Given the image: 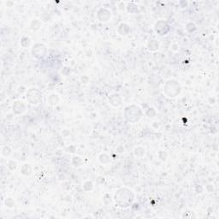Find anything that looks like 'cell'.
Returning <instances> with one entry per match:
<instances>
[{"label":"cell","instance_id":"6da1fadb","mask_svg":"<svg viewBox=\"0 0 219 219\" xmlns=\"http://www.w3.org/2000/svg\"><path fill=\"white\" fill-rule=\"evenodd\" d=\"M125 117L126 119L130 122V123H135V122H138L140 118L141 117V111L139 106L135 105V104H132L128 106L125 109Z\"/></svg>","mask_w":219,"mask_h":219},{"label":"cell","instance_id":"7a4b0ae2","mask_svg":"<svg viewBox=\"0 0 219 219\" xmlns=\"http://www.w3.org/2000/svg\"><path fill=\"white\" fill-rule=\"evenodd\" d=\"M181 91L180 85L175 80H169L166 82L165 86L164 87V92L166 95L170 98L176 97Z\"/></svg>","mask_w":219,"mask_h":219},{"label":"cell","instance_id":"3957f363","mask_svg":"<svg viewBox=\"0 0 219 219\" xmlns=\"http://www.w3.org/2000/svg\"><path fill=\"white\" fill-rule=\"evenodd\" d=\"M27 99L32 104H38L42 99V93L37 88H31L27 92Z\"/></svg>","mask_w":219,"mask_h":219},{"label":"cell","instance_id":"277c9868","mask_svg":"<svg viewBox=\"0 0 219 219\" xmlns=\"http://www.w3.org/2000/svg\"><path fill=\"white\" fill-rule=\"evenodd\" d=\"M169 31V26L164 20H160L155 25V32L159 35H165Z\"/></svg>","mask_w":219,"mask_h":219},{"label":"cell","instance_id":"5b68a950","mask_svg":"<svg viewBox=\"0 0 219 219\" xmlns=\"http://www.w3.org/2000/svg\"><path fill=\"white\" fill-rule=\"evenodd\" d=\"M32 53L36 58H43L46 54V47L43 44H36L32 49Z\"/></svg>","mask_w":219,"mask_h":219},{"label":"cell","instance_id":"8992f818","mask_svg":"<svg viewBox=\"0 0 219 219\" xmlns=\"http://www.w3.org/2000/svg\"><path fill=\"white\" fill-rule=\"evenodd\" d=\"M98 18L100 20V22H108V20L112 17V12L105 8H101L98 11Z\"/></svg>","mask_w":219,"mask_h":219},{"label":"cell","instance_id":"52a82bcc","mask_svg":"<svg viewBox=\"0 0 219 219\" xmlns=\"http://www.w3.org/2000/svg\"><path fill=\"white\" fill-rule=\"evenodd\" d=\"M13 111L16 113V114H22L25 112V105L23 104L22 101H15L13 104Z\"/></svg>","mask_w":219,"mask_h":219},{"label":"cell","instance_id":"ba28073f","mask_svg":"<svg viewBox=\"0 0 219 219\" xmlns=\"http://www.w3.org/2000/svg\"><path fill=\"white\" fill-rule=\"evenodd\" d=\"M115 99H109L110 101H111V104H112V105H114V106H119L120 104H122V99H121V97L118 95V94H112V95Z\"/></svg>","mask_w":219,"mask_h":219},{"label":"cell","instance_id":"9c48e42d","mask_svg":"<svg viewBox=\"0 0 219 219\" xmlns=\"http://www.w3.org/2000/svg\"><path fill=\"white\" fill-rule=\"evenodd\" d=\"M147 46H148V49H149L150 51H157L158 50L159 44H158V42L157 41V40L152 39V40H150V41H149Z\"/></svg>","mask_w":219,"mask_h":219},{"label":"cell","instance_id":"30bf717a","mask_svg":"<svg viewBox=\"0 0 219 219\" xmlns=\"http://www.w3.org/2000/svg\"><path fill=\"white\" fill-rule=\"evenodd\" d=\"M134 153H135V156H137V157H139V158H141V157H143V156L145 155L146 151H145L144 148L140 147V146H139V147H136V148H135V151H134Z\"/></svg>","mask_w":219,"mask_h":219},{"label":"cell","instance_id":"8fae6325","mask_svg":"<svg viewBox=\"0 0 219 219\" xmlns=\"http://www.w3.org/2000/svg\"><path fill=\"white\" fill-rule=\"evenodd\" d=\"M40 25H41V23L39 22V20H34V21L32 22V23H31V29H32V30H38L39 27H40Z\"/></svg>","mask_w":219,"mask_h":219},{"label":"cell","instance_id":"7c38bea8","mask_svg":"<svg viewBox=\"0 0 219 219\" xmlns=\"http://www.w3.org/2000/svg\"><path fill=\"white\" fill-rule=\"evenodd\" d=\"M30 44V39L27 37V36H23L22 38L21 39V46L22 47H27L29 46Z\"/></svg>","mask_w":219,"mask_h":219},{"label":"cell","instance_id":"4fadbf2b","mask_svg":"<svg viewBox=\"0 0 219 219\" xmlns=\"http://www.w3.org/2000/svg\"><path fill=\"white\" fill-rule=\"evenodd\" d=\"M123 27L124 28H123V27L121 26V24H120L119 27H118V29H123V32H122V34H121V35H123V36H125V35H127L128 33H129V27L128 26L126 23H123Z\"/></svg>","mask_w":219,"mask_h":219},{"label":"cell","instance_id":"5bb4252c","mask_svg":"<svg viewBox=\"0 0 219 219\" xmlns=\"http://www.w3.org/2000/svg\"><path fill=\"white\" fill-rule=\"evenodd\" d=\"M10 153H11V149H10L9 146H4V148L2 149V154H3L4 156H5V157H8Z\"/></svg>","mask_w":219,"mask_h":219}]
</instances>
